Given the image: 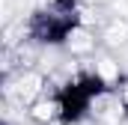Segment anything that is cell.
<instances>
[{"instance_id":"6da1fadb","label":"cell","mask_w":128,"mask_h":125,"mask_svg":"<svg viewBox=\"0 0 128 125\" xmlns=\"http://www.w3.org/2000/svg\"><path fill=\"white\" fill-rule=\"evenodd\" d=\"M125 95H128V90H125Z\"/></svg>"}]
</instances>
